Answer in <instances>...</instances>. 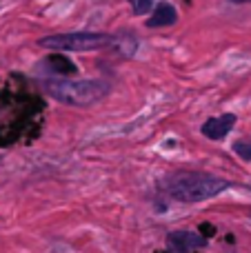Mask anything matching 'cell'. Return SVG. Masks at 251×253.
<instances>
[{"label":"cell","instance_id":"obj_1","mask_svg":"<svg viewBox=\"0 0 251 253\" xmlns=\"http://www.w3.org/2000/svg\"><path fill=\"white\" fill-rule=\"evenodd\" d=\"M163 187L169 193V198H173L178 202H185V205H194V202H205L209 198L220 196L222 191H227L231 187V182L211 173L180 171V173L169 175Z\"/></svg>","mask_w":251,"mask_h":253},{"label":"cell","instance_id":"obj_10","mask_svg":"<svg viewBox=\"0 0 251 253\" xmlns=\"http://www.w3.org/2000/svg\"><path fill=\"white\" fill-rule=\"evenodd\" d=\"M229 2H234V4H243V2H251V0H229Z\"/></svg>","mask_w":251,"mask_h":253},{"label":"cell","instance_id":"obj_7","mask_svg":"<svg viewBox=\"0 0 251 253\" xmlns=\"http://www.w3.org/2000/svg\"><path fill=\"white\" fill-rule=\"evenodd\" d=\"M40 67H44V69L51 71V74H60V76H71L78 71V67H76L65 53H51V56H47L40 62Z\"/></svg>","mask_w":251,"mask_h":253},{"label":"cell","instance_id":"obj_9","mask_svg":"<svg viewBox=\"0 0 251 253\" xmlns=\"http://www.w3.org/2000/svg\"><path fill=\"white\" fill-rule=\"evenodd\" d=\"M234 151L238 153L243 160H251V142H247V140H238V142L234 144Z\"/></svg>","mask_w":251,"mask_h":253},{"label":"cell","instance_id":"obj_2","mask_svg":"<svg viewBox=\"0 0 251 253\" xmlns=\"http://www.w3.org/2000/svg\"><path fill=\"white\" fill-rule=\"evenodd\" d=\"M44 91L58 102L71 107H91L109 93V83L105 80H69L53 78L42 83Z\"/></svg>","mask_w":251,"mask_h":253},{"label":"cell","instance_id":"obj_6","mask_svg":"<svg viewBox=\"0 0 251 253\" xmlns=\"http://www.w3.org/2000/svg\"><path fill=\"white\" fill-rule=\"evenodd\" d=\"M178 22V11L169 2H158L154 9V16L147 20V27H171Z\"/></svg>","mask_w":251,"mask_h":253},{"label":"cell","instance_id":"obj_3","mask_svg":"<svg viewBox=\"0 0 251 253\" xmlns=\"http://www.w3.org/2000/svg\"><path fill=\"white\" fill-rule=\"evenodd\" d=\"M118 36L96 34V31H69V34H51L38 40L40 47L51 51H93L102 47H114Z\"/></svg>","mask_w":251,"mask_h":253},{"label":"cell","instance_id":"obj_8","mask_svg":"<svg viewBox=\"0 0 251 253\" xmlns=\"http://www.w3.org/2000/svg\"><path fill=\"white\" fill-rule=\"evenodd\" d=\"M127 2L131 4L136 16H147L151 11V7H154V0H127Z\"/></svg>","mask_w":251,"mask_h":253},{"label":"cell","instance_id":"obj_5","mask_svg":"<svg viewBox=\"0 0 251 253\" xmlns=\"http://www.w3.org/2000/svg\"><path fill=\"white\" fill-rule=\"evenodd\" d=\"M234 125H236L234 114H222V116H218V118H209L200 131H203V135L209 140H222V138H227V133H229L231 129H234Z\"/></svg>","mask_w":251,"mask_h":253},{"label":"cell","instance_id":"obj_4","mask_svg":"<svg viewBox=\"0 0 251 253\" xmlns=\"http://www.w3.org/2000/svg\"><path fill=\"white\" fill-rule=\"evenodd\" d=\"M205 238H200L194 231H173L167 238V251L169 253H194L196 249L205 247Z\"/></svg>","mask_w":251,"mask_h":253}]
</instances>
